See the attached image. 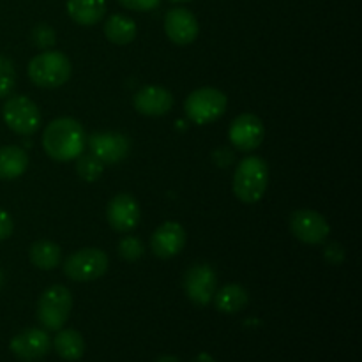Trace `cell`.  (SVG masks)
Returning <instances> with one entry per match:
<instances>
[{"instance_id":"obj_1","label":"cell","mask_w":362,"mask_h":362,"mask_svg":"<svg viewBox=\"0 0 362 362\" xmlns=\"http://www.w3.org/2000/svg\"><path fill=\"white\" fill-rule=\"evenodd\" d=\"M87 134L83 126L73 117H59L46 126L42 133V148L53 161H73L83 154Z\"/></svg>"},{"instance_id":"obj_2","label":"cell","mask_w":362,"mask_h":362,"mask_svg":"<svg viewBox=\"0 0 362 362\" xmlns=\"http://www.w3.org/2000/svg\"><path fill=\"white\" fill-rule=\"evenodd\" d=\"M269 186L267 161L258 156H247L237 165L232 180V191L243 204H257Z\"/></svg>"},{"instance_id":"obj_3","label":"cell","mask_w":362,"mask_h":362,"mask_svg":"<svg viewBox=\"0 0 362 362\" xmlns=\"http://www.w3.org/2000/svg\"><path fill=\"white\" fill-rule=\"evenodd\" d=\"M28 78L34 85L41 88H59L67 83L73 73L71 60L66 53L55 49H45L28 62Z\"/></svg>"},{"instance_id":"obj_4","label":"cell","mask_w":362,"mask_h":362,"mask_svg":"<svg viewBox=\"0 0 362 362\" xmlns=\"http://www.w3.org/2000/svg\"><path fill=\"white\" fill-rule=\"evenodd\" d=\"M228 106L225 92L214 87H202L191 92L184 101V112L187 119L198 126L212 124L221 119Z\"/></svg>"},{"instance_id":"obj_5","label":"cell","mask_w":362,"mask_h":362,"mask_svg":"<svg viewBox=\"0 0 362 362\" xmlns=\"http://www.w3.org/2000/svg\"><path fill=\"white\" fill-rule=\"evenodd\" d=\"M73 308V296L64 285H53L37 300V320L46 331H60L66 325Z\"/></svg>"},{"instance_id":"obj_6","label":"cell","mask_w":362,"mask_h":362,"mask_svg":"<svg viewBox=\"0 0 362 362\" xmlns=\"http://www.w3.org/2000/svg\"><path fill=\"white\" fill-rule=\"evenodd\" d=\"M64 274L78 283L95 281L108 272V255L99 247H83L66 258Z\"/></svg>"},{"instance_id":"obj_7","label":"cell","mask_w":362,"mask_h":362,"mask_svg":"<svg viewBox=\"0 0 362 362\" xmlns=\"http://www.w3.org/2000/svg\"><path fill=\"white\" fill-rule=\"evenodd\" d=\"M4 122L20 136H32L41 126V112L27 95H13L2 108Z\"/></svg>"},{"instance_id":"obj_8","label":"cell","mask_w":362,"mask_h":362,"mask_svg":"<svg viewBox=\"0 0 362 362\" xmlns=\"http://www.w3.org/2000/svg\"><path fill=\"white\" fill-rule=\"evenodd\" d=\"M218 290V274L207 264L191 265L184 274V292L197 306H207Z\"/></svg>"},{"instance_id":"obj_9","label":"cell","mask_w":362,"mask_h":362,"mask_svg":"<svg viewBox=\"0 0 362 362\" xmlns=\"http://www.w3.org/2000/svg\"><path fill=\"white\" fill-rule=\"evenodd\" d=\"M290 232L297 240L304 244H322L331 233L327 219L311 209H299L290 216Z\"/></svg>"},{"instance_id":"obj_10","label":"cell","mask_w":362,"mask_h":362,"mask_svg":"<svg viewBox=\"0 0 362 362\" xmlns=\"http://www.w3.org/2000/svg\"><path fill=\"white\" fill-rule=\"evenodd\" d=\"M87 141L90 154H94L103 165H117L131 152L129 138L117 131H99L87 136Z\"/></svg>"},{"instance_id":"obj_11","label":"cell","mask_w":362,"mask_h":362,"mask_svg":"<svg viewBox=\"0 0 362 362\" xmlns=\"http://www.w3.org/2000/svg\"><path fill=\"white\" fill-rule=\"evenodd\" d=\"M265 136V127L260 117L255 113H243L235 117L230 124L228 138L230 144L240 152L257 151Z\"/></svg>"},{"instance_id":"obj_12","label":"cell","mask_w":362,"mask_h":362,"mask_svg":"<svg viewBox=\"0 0 362 362\" xmlns=\"http://www.w3.org/2000/svg\"><path fill=\"white\" fill-rule=\"evenodd\" d=\"M141 211L136 198L129 193H119L106 205V219L115 232H133L140 225Z\"/></svg>"},{"instance_id":"obj_13","label":"cell","mask_w":362,"mask_h":362,"mask_svg":"<svg viewBox=\"0 0 362 362\" xmlns=\"http://www.w3.org/2000/svg\"><path fill=\"white\" fill-rule=\"evenodd\" d=\"M165 34L173 45L186 46L197 41L200 34V25L189 9L173 7L165 14Z\"/></svg>"},{"instance_id":"obj_14","label":"cell","mask_w":362,"mask_h":362,"mask_svg":"<svg viewBox=\"0 0 362 362\" xmlns=\"http://www.w3.org/2000/svg\"><path fill=\"white\" fill-rule=\"evenodd\" d=\"M9 349L20 361H39L49 352L52 339H49L48 332L42 331V329L30 327L14 336L9 343Z\"/></svg>"},{"instance_id":"obj_15","label":"cell","mask_w":362,"mask_h":362,"mask_svg":"<svg viewBox=\"0 0 362 362\" xmlns=\"http://www.w3.org/2000/svg\"><path fill=\"white\" fill-rule=\"evenodd\" d=\"M187 233L184 226L177 221H166L156 228L151 237V250L161 260L177 257L184 250Z\"/></svg>"},{"instance_id":"obj_16","label":"cell","mask_w":362,"mask_h":362,"mask_svg":"<svg viewBox=\"0 0 362 362\" xmlns=\"http://www.w3.org/2000/svg\"><path fill=\"white\" fill-rule=\"evenodd\" d=\"M173 103L175 99L172 92L159 85H147L133 95L134 110L145 117L166 115L172 112Z\"/></svg>"},{"instance_id":"obj_17","label":"cell","mask_w":362,"mask_h":362,"mask_svg":"<svg viewBox=\"0 0 362 362\" xmlns=\"http://www.w3.org/2000/svg\"><path fill=\"white\" fill-rule=\"evenodd\" d=\"M66 9L74 23L92 27L106 16V0H67Z\"/></svg>"},{"instance_id":"obj_18","label":"cell","mask_w":362,"mask_h":362,"mask_svg":"<svg viewBox=\"0 0 362 362\" xmlns=\"http://www.w3.org/2000/svg\"><path fill=\"white\" fill-rule=\"evenodd\" d=\"M212 300H214L216 310L226 315H233L239 313V311H243L247 306L250 293H247L244 286L237 285V283H230V285H225L223 288L216 290Z\"/></svg>"},{"instance_id":"obj_19","label":"cell","mask_w":362,"mask_h":362,"mask_svg":"<svg viewBox=\"0 0 362 362\" xmlns=\"http://www.w3.org/2000/svg\"><path fill=\"white\" fill-rule=\"evenodd\" d=\"M28 168V154L16 145L0 147V180H14Z\"/></svg>"},{"instance_id":"obj_20","label":"cell","mask_w":362,"mask_h":362,"mask_svg":"<svg viewBox=\"0 0 362 362\" xmlns=\"http://www.w3.org/2000/svg\"><path fill=\"white\" fill-rule=\"evenodd\" d=\"M28 258L34 267L41 271H53L62 264V250L52 240H35L28 250Z\"/></svg>"},{"instance_id":"obj_21","label":"cell","mask_w":362,"mask_h":362,"mask_svg":"<svg viewBox=\"0 0 362 362\" xmlns=\"http://www.w3.org/2000/svg\"><path fill=\"white\" fill-rule=\"evenodd\" d=\"M103 30H105L106 39L110 42L119 46H126L133 42L138 32L136 23L129 16H126V14H112V16H108Z\"/></svg>"},{"instance_id":"obj_22","label":"cell","mask_w":362,"mask_h":362,"mask_svg":"<svg viewBox=\"0 0 362 362\" xmlns=\"http://www.w3.org/2000/svg\"><path fill=\"white\" fill-rule=\"evenodd\" d=\"M53 349L64 361L81 359L85 352L83 336L74 329H60L53 338Z\"/></svg>"},{"instance_id":"obj_23","label":"cell","mask_w":362,"mask_h":362,"mask_svg":"<svg viewBox=\"0 0 362 362\" xmlns=\"http://www.w3.org/2000/svg\"><path fill=\"white\" fill-rule=\"evenodd\" d=\"M76 159V173L80 175L81 180L95 182V180L101 179L103 172H105V165L94 154H80Z\"/></svg>"},{"instance_id":"obj_24","label":"cell","mask_w":362,"mask_h":362,"mask_svg":"<svg viewBox=\"0 0 362 362\" xmlns=\"http://www.w3.org/2000/svg\"><path fill=\"white\" fill-rule=\"evenodd\" d=\"M117 251H119V257L122 258V260L136 262L145 255V244L141 243V239H138V237L127 235L120 239Z\"/></svg>"},{"instance_id":"obj_25","label":"cell","mask_w":362,"mask_h":362,"mask_svg":"<svg viewBox=\"0 0 362 362\" xmlns=\"http://www.w3.org/2000/svg\"><path fill=\"white\" fill-rule=\"evenodd\" d=\"M16 83V69L9 59L0 55V99L11 94Z\"/></svg>"},{"instance_id":"obj_26","label":"cell","mask_w":362,"mask_h":362,"mask_svg":"<svg viewBox=\"0 0 362 362\" xmlns=\"http://www.w3.org/2000/svg\"><path fill=\"white\" fill-rule=\"evenodd\" d=\"M32 42L41 49H49L55 45V30L49 25L39 23L32 28Z\"/></svg>"},{"instance_id":"obj_27","label":"cell","mask_w":362,"mask_h":362,"mask_svg":"<svg viewBox=\"0 0 362 362\" xmlns=\"http://www.w3.org/2000/svg\"><path fill=\"white\" fill-rule=\"evenodd\" d=\"M122 7L129 11H138V13H148L161 6V0H117Z\"/></svg>"},{"instance_id":"obj_28","label":"cell","mask_w":362,"mask_h":362,"mask_svg":"<svg viewBox=\"0 0 362 362\" xmlns=\"http://www.w3.org/2000/svg\"><path fill=\"white\" fill-rule=\"evenodd\" d=\"M345 247L339 243H329L324 250V258L329 265H341L345 262Z\"/></svg>"},{"instance_id":"obj_29","label":"cell","mask_w":362,"mask_h":362,"mask_svg":"<svg viewBox=\"0 0 362 362\" xmlns=\"http://www.w3.org/2000/svg\"><path fill=\"white\" fill-rule=\"evenodd\" d=\"M14 223L13 218L9 216V212H6L4 209H0V243L6 239H9L13 235Z\"/></svg>"},{"instance_id":"obj_30","label":"cell","mask_w":362,"mask_h":362,"mask_svg":"<svg viewBox=\"0 0 362 362\" xmlns=\"http://www.w3.org/2000/svg\"><path fill=\"white\" fill-rule=\"evenodd\" d=\"M232 159H233V154L230 148H218V151L214 152L216 165L221 166V168H226V166L232 163Z\"/></svg>"},{"instance_id":"obj_31","label":"cell","mask_w":362,"mask_h":362,"mask_svg":"<svg viewBox=\"0 0 362 362\" xmlns=\"http://www.w3.org/2000/svg\"><path fill=\"white\" fill-rule=\"evenodd\" d=\"M191 362H216V361H214V357L209 356V354H198V356L194 357Z\"/></svg>"},{"instance_id":"obj_32","label":"cell","mask_w":362,"mask_h":362,"mask_svg":"<svg viewBox=\"0 0 362 362\" xmlns=\"http://www.w3.org/2000/svg\"><path fill=\"white\" fill-rule=\"evenodd\" d=\"M156 362H180L175 356H161Z\"/></svg>"},{"instance_id":"obj_33","label":"cell","mask_w":362,"mask_h":362,"mask_svg":"<svg viewBox=\"0 0 362 362\" xmlns=\"http://www.w3.org/2000/svg\"><path fill=\"white\" fill-rule=\"evenodd\" d=\"M2 285H4V272L0 271V288H2Z\"/></svg>"},{"instance_id":"obj_34","label":"cell","mask_w":362,"mask_h":362,"mask_svg":"<svg viewBox=\"0 0 362 362\" xmlns=\"http://www.w3.org/2000/svg\"><path fill=\"white\" fill-rule=\"evenodd\" d=\"M172 2H191V0H172Z\"/></svg>"}]
</instances>
